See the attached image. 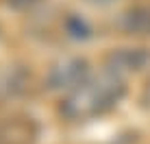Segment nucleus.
<instances>
[{
	"label": "nucleus",
	"instance_id": "obj_3",
	"mask_svg": "<svg viewBox=\"0 0 150 144\" xmlns=\"http://www.w3.org/2000/svg\"><path fill=\"white\" fill-rule=\"evenodd\" d=\"M89 79V63L83 57H65L57 61L46 74V87L54 92H70L76 90L81 83Z\"/></svg>",
	"mask_w": 150,
	"mask_h": 144
},
{
	"label": "nucleus",
	"instance_id": "obj_4",
	"mask_svg": "<svg viewBox=\"0 0 150 144\" xmlns=\"http://www.w3.org/2000/svg\"><path fill=\"white\" fill-rule=\"evenodd\" d=\"M117 29L133 37H150V4H135L117 18Z\"/></svg>",
	"mask_w": 150,
	"mask_h": 144
},
{
	"label": "nucleus",
	"instance_id": "obj_5",
	"mask_svg": "<svg viewBox=\"0 0 150 144\" xmlns=\"http://www.w3.org/2000/svg\"><path fill=\"white\" fill-rule=\"evenodd\" d=\"M65 31L72 39H79V42H85V39L91 37V26L81 18V15L72 13L68 20H65Z\"/></svg>",
	"mask_w": 150,
	"mask_h": 144
},
{
	"label": "nucleus",
	"instance_id": "obj_6",
	"mask_svg": "<svg viewBox=\"0 0 150 144\" xmlns=\"http://www.w3.org/2000/svg\"><path fill=\"white\" fill-rule=\"evenodd\" d=\"M139 107L144 111H150V76H148L146 83H144L142 92H139Z\"/></svg>",
	"mask_w": 150,
	"mask_h": 144
},
{
	"label": "nucleus",
	"instance_id": "obj_7",
	"mask_svg": "<svg viewBox=\"0 0 150 144\" xmlns=\"http://www.w3.org/2000/svg\"><path fill=\"white\" fill-rule=\"evenodd\" d=\"M87 4H94V7H109V4H115L117 0H85Z\"/></svg>",
	"mask_w": 150,
	"mask_h": 144
},
{
	"label": "nucleus",
	"instance_id": "obj_2",
	"mask_svg": "<svg viewBox=\"0 0 150 144\" xmlns=\"http://www.w3.org/2000/svg\"><path fill=\"white\" fill-rule=\"evenodd\" d=\"M150 66V48L144 46H124V48H111L102 59V72L113 76L137 74Z\"/></svg>",
	"mask_w": 150,
	"mask_h": 144
},
{
	"label": "nucleus",
	"instance_id": "obj_1",
	"mask_svg": "<svg viewBox=\"0 0 150 144\" xmlns=\"http://www.w3.org/2000/svg\"><path fill=\"white\" fill-rule=\"evenodd\" d=\"M126 96V81L102 72L100 76H89L85 83L63 96L59 111L65 120L81 122L94 120L113 111Z\"/></svg>",
	"mask_w": 150,
	"mask_h": 144
}]
</instances>
